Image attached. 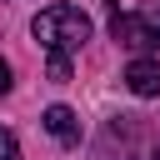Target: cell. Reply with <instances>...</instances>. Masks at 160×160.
<instances>
[{"instance_id":"7a4b0ae2","label":"cell","mask_w":160,"mask_h":160,"mask_svg":"<svg viewBox=\"0 0 160 160\" xmlns=\"http://www.w3.org/2000/svg\"><path fill=\"white\" fill-rule=\"evenodd\" d=\"M110 35H115L120 45H130V50H160V25H155L150 15H120V10H115Z\"/></svg>"},{"instance_id":"3957f363","label":"cell","mask_w":160,"mask_h":160,"mask_svg":"<svg viewBox=\"0 0 160 160\" xmlns=\"http://www.w3.org/2000/svg\"><path fill=\"white\" fill-rule=\"evenodd\" d=\"M125 85H130V95H140V100L160 95V60H130V65H125Z\"/></svg>"},{"instance_id":"277c9868","label":"cell","mask_w":160,"mask_h":160,"mask_svg":"<svg viewBox=\"0 0 160 160\" xmlns=\"http://www.w3.org/2000/svg\"><path fill=\"white\" fill-rule=\"evenodd\" d=\"M40 125H45L60 145H80V120H75V110H70V105H50V110L40 115Z\"/></svg>"},{"instance_id":"52a82bcc","label":"cell","mask_w":160,"mask_h":160,"mask_svg":"<svg viewBox=\"0 0 160 160\" xmlns=\"http://www.w3.org/2000/svg\"><path fill=\"white\" fill-rule=\"evenodd\" d=\"M155 160H160V150H155Z\"/></svg>"},{"instance_id":"8992f818","label":"cell","mask_w":160,"mask_h":160,"mask_svg":"<svg viewBox=\"0 0 160 160\" xmlns=\"http://www.w3.org/2000/svg\"><path fill=\"white\" fill-rule=\"evenodd\" d=\"M5 90H10V65L0 60V95H5Z\"/></svg>"},{"instance_id":"5b68a950","label":"cell","mask_w":160,"mask_h":160,"mask_svg":"<svg viewBox=\"0 0 160 160\" xmlns=\"http://www.w3.org/2000/svg\"><path fill=\"white\" fill-rule=\"evenodd\" d=\"M0 160H20V145H15L10 130H0Z\"/></svg>"},{"instance_id":"6da1fadb","label":"cell","mask_w":160,"mask_h":160,"mask_svg":"<svg viewBox=\"0 0 160 160\" xmlns=\"http://www.w3.org/2000/svg\"><path fill=\"white\" fill-rule=\"evenodd\" d=\"M30 35L50 50V60H70V55L90 40V15H85L80 5H50V10L35 15Z\"/></svg>"}]
</instances>
